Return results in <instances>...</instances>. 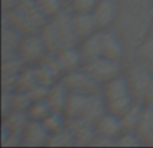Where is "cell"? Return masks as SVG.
Instances as JSON below:
<instances>
[{
  "label": "cell",
  "instance_id": "obj_1",
  "mask_svg": "<svg viewBox=\"0 0 153 148\" xmlns=\"http://www.w3.org/2000/svg\"><path fill=\"white\" fill-rule=\"evenodd\" d=\"M120 12L113 28L126 43L129 55L146 38L153 20V0H118Z\"/></svg>",
  "mask_w": 153,
  "mask_h": 148
},
{
  "label": "cell",
  "instance_id": "obj_2",
  "mask_svg": "<svg viewBox=\"0 0 153 148\" xmlns=\"http://www.w3.org/2000/svg\"><path fill=\"white\" fill-rule=\"evenodd\" d=\"M47 20L36 0H22L13 8L3 11V23L11 24L23 35L40 32Z\"/></svg>",
  "mask_w": 153,
  "mask_h": 148
},
{
  "label": "cell",
  "instance_id": "obj_3",
  "mask_svg": "<svg viewBox=\"0 0 153 148\" xmlns=\"http://www.w3.org/2000/svg\"><path fill=\"white\" fill-rule=\"evenodd\" d=\"M106 112L108 109H106L105 100L102 97V93L100 92L94 94L70 93L63 113L66 114L67 120L79 119L95 125Z\"/></svg>",
  "mask_w": 153,
  "mask_h": 148
},
{
  "label": "cell",
  "instance_id": "obj_4",
  "mask_svg": "<svg viewBox=\"0 0 153 148\" xmlns=\"http://www.w3.org/2000/svg\"><path fill=\"white\" fill-rule=\"evenodd\" d=\"M101 93L105 100L108 112L117 114V116H122L137 101L133 96V92L124 73L103 84Z\"/></svg>",
  "mask_w": 153,
  "mask_h": 148
},
{
  "label": "cell",
  "instance_id": "obj_5",
  "mask_svg": "<svg viewBox=\"0 0 153 148\" xmlns=\"http://www.w3.org/2000/svg\"><path fill=\"white\" fill-rule=\"evenodd\" d=\"M124 75L136 100L143 101L144 96L153 86V74L148 64L136 57H129L124 64Z\"/></svg>",
  "mask_w": 153,
  "mask_h": 148
},
{
  "label": "cell",
  "instance_id": "obj_6",
  "mask_svg": "<svg viewBox=\"0 0 153 148\" xmlns=\"http://www.w3.org/2000/svg\"><path fill=\"white\" fill-rule=\"evenodd\" d=\"M30 123L27 112L12 111L1 116V144L4 147L22 146V136Z\"/></svg>",
  "mask_w": 153,
  "mask_h": 148
},
{
  "label": "cell",
  "instance_id": "obj_7",
  "mask_svg": "<svg viewBox=\"0 0 153 148\" xmlns=\"http://www.w3.org/2000/svg\"><path fill=\"white\" fill-rule=\"evenodd\" d=\"M124 64L125 62L113 61V59H109L106 57H100V58H95L93 61L85 62L82 67L98 84L103 85L124 73Z\"/></svg>",
  "mask_w": 153,
  "mask_h": 148
},
{
  "label": "cell",
  "instance_id": "obj_8",
  "mask_svg": "<svg viewBox=\"0 0 153 148\" xmlns=\"http://www.w3.org/2000/svg\"><path fill=\"white\" fill-rule=\"evenodd\" d=\"M63 82L70 93L76 94H94L100 93L102 89V85L98 84L83 67L74 72L66 73L63 75Z\"/></svg>",
  "mask_w": 153,
  "mask_h": 148
},
{
  "label": "cell",
  "instance_id": "obj_9",
  "mask_svg": "<svg viewBox=\"0 0 153 148\" xmlns=\"http://www.w3.org/2000/svg\"><path fill=\"white\" fill-rule=\"evenodd\" d=\"M35 69V74L39 85L46 87H51L54 84L63 78V70L56 59L55 54L47 53L38 64L32 65Z\"/></svg>",
  "mask_w": 153,
  "mask_h": 148
},
{
  "label": "cell",
  "instance_id": "obj_10",
  "mask_svg": "<svg viewBox=\"0 0 153 148\" xmlns=\"http://www.w3.org/2000/svg\"><path fill=\"white\" fill-rule=\"evenodd\" d=\"M47 49L39 32L36 34H26L22 38L19 45L18 54L26 65H35L47 54Z\"/></svg>",
  "mask_w": 153,
  "mask_h": 148
},
{
  "label": "cell",
  "instance_id": "obj_11",
  "mask_svg": "<svg viewBox=\"0 0 153 148\" xmlns=\"http://www.w3.org/2000/svg\"><path fill=\"white\" fill-rule=\"evenodd\" d=\"M102 31V57L113 61L125 62L129 58V50L122 37L114 28L101 30Z\"/></svg>",
  "mask_w": 153,
  "mask_h": 148
},
{
  "label": "cell",
  "instance_id": "obj_12",
  "mask_svg": "<svg viewBox=\"0 0 153 148\" xmlns=\"http://www.w3.org/2000/svg\"><path fill=\"white\" fill-rule=\"evenodd\" d=\"M120 12L118 0H98L93 15H94L100 30L113 28Z\"/></svg>",
  "mask_w": 153,
  "mask_h": 148
},
{
  "label": "cell",
  "instance_id": "obj_13",
  "mask_svg": "<svg viewBox=\"0 0 153 148\" xmlns=\"http://www.w3.org/2000/svg\"><path fill=\"white\" fill-rule=\"evenodd\" d=\"M67 128L70 129L75 141V147H86L91 146L94 138L97 136L95 125L86 123L79 119L67 120Z\"/></svg>",
  "mask_w": 153,
  "mask_h": 148
},
{
  "label": "cell",
  "instance_id": "obj_14",
  "mask_svg": "<svg viewBox=\"0 0 153 148\" xmlns=\"http://www.w3.org/2000/svg\"><path fill=\"white\" fill-rule=\"evenodd\" d=\"M50 133L42 121L30 120L22 136V146L24 147H47Z\"/></svg>",
  "mask_w": 153,
  "mask_h": 148
},
{
  "label": "cell",
  "instance_id": "obj_15",
  "mask_svg": "<svg viewBox=\"0 0 153 148\" xmlns=\"http://www.w3.org/2000/svg\"><path fill=\"white\" fill-rule=\"evenodd\" d=\"M55 55H56V59H58L59 65H61L62 70H63V74L81 69L85 64L83 57H82L78 45L62 49Z\"/></svg>",
  "mask_w": 153,
  "mask_h": 148
},
{
  "label": "cell",
  "instance_id": "obj_16",
  "mask_svg": "<svg viewBox=\"0 0 153 148\" xmlns=\"http://www.w3.org/2000/svg\"><path fill=\"white\" fill-rule=\"evenodd\" d=\"M95 132H97V135L106 136V138L117 140V138L124 132L120 116L110 113V112H106L95 124Z\"/></svg>",
  "mask_w": 153,
  "mask_h": 148
},
{
  "label": "cell",
  "instance_id": "obj_17",
  "mask_svg": "<svg viewBox=\"0 0 153 148\" xmlns=\"http://www.w3.org/2000/svg\"><path fill=\"white\" fill-rule=\"evenodd\" d=\"M22 34L19 30L12 27L11 24L3 23L1 28V57L12 55V54H18L19 45L22 42Z\"/></svg>",
  "mask_w": 153,
  "mask_h": 148
},
{
  "label": "cell",
  "instance_id": "obj_18",
  "mask_svg": "<svg viewBox=\"0 0 153 148\" xmlns=\"http://www.w3.org/2000/svg\"><path fill=\"white\" fill-rule=\"evenodd\" d=\"M73 26L79 42L100 31V27L93 13H73Z\"/></svg>",
  "mask_w": 153,
  "mask_h": 148
},
{
  "label": "cell",
  "instance_id": "obj_19",
  "mask_svg": "<svg viewBox=\"0 0 153 148\" xmlns=\"http://www.w3.org/2000/svg\"><path fill=\"white\" fill-rule=\"evenodd\" d=\"M78 46L85 62L102 57V31L100 30L90 37L82 39Z\"/></svg>",
  "mask_w": 153,
  "mask_h": 148
},
{
  "label": "cell",
  "instance_id": "obj_20",
  "mask_svg": "<svg viewBox=\"0 0 153 148\" xmlns=\"http://www.w3.org/2000/svg\"><path fill=\"white\" fill-rule=\"evenodd\" d=\"M69 89L66 87L63 79L58 81L56 84H54L51 87H48V93H47V102L50 104L51 109L55 112H63L65 106H66L67 98H69Z\"/></svg>",
  "mask_w": 153,
  "mask_h": 148
},
{
  "label": "cell",
  "instance_id": "obj_21",
  "mask_svg": "<svg viewBox=\"0 0 153 148\" xmlns=\"http://www.w3.org/2000/svg\"><path fill=\"white\" fill-rule=\"evenodd\" d=\"M40 37H42L43 42L46 45V49L50 54H56L63 49V45H62V40L59 38L58 32H56L55 27H54L53 22L48 19L47 23L45 24L42 30H40Z\"/></svg>",
  "mask_w": 153,
  "mask_h": 148
},
{
  "label": "cell",
  "instance_id": "obj_22",
  "mask_svg": "<svg viewBox=\"0 0 153 148\" xmlns=\"http://www.w3.org/2000/svg\"><path fill=\"white\" fill-rule=\"evenodd\" d=\"M36 86H39L35 69L32 65H26L18 75L15 92H31Z\"/></svg>",
  "mask_w": 153,
  "mask_h": 148
},
{
  "label": "cell",
  "instance_id": "obj_23",
  "mask_svg": "<svg viewBox=\"0 0 153 148\" xmlns=\"http://www.w3.org/2000/svg\"><path fill=\"white\" fill-rule=\"evenodd\" d=\"M143 111H144V102L137 100L122 116H120L124 131L137 129V125H138V121H140L141 114H143Z\"/></svg>",
  "mask_w": 153,
  "mask_h": 148
},
{
  "label": "cell",
  "instance_id": "obj_24",
  "mask_svg": "<svg viewBox=\"0 0 153 148\" xmlns=\"http://www.w3.org/2000/svg\"><path fill=\"white\" fill-rule=\"evenodd\" d=\"M24 66L26 64L19 54L1 57V77H18Z\"/></svg>",
  "mask_w": 153,
  "mask_h": 148
},
{
  "label": "cell",
  "instance_id": "obj_25",
  "mask_svg": "<svg viewBox=\"0 0 153 148\" xmlns=\"http://www.w3.org/2000/svg\"><path fill=\"white\" fill-rule=\"evenodd\" d=\"M136 132L143 138V140L145 141V146H146V140H148L149 136L153 132V108L144 105V111L140 117V121H138Z\"/></svg>",
  "mask_w": 153,
  "mask_h": 148
},
{
  "label": "cell",
  "instance_id": "obj_26",
  "mask_svg": "<svg viewBox=\"0 0 153 148\" xmlns=\"http://www.w3.org/2000/svg\"><path fill=\"white\" fill-rule=\"evenodd\" d=\"M51 112H53V109H51L50 104L47 102L46 98L34 101V102L31 104V106L27 109L28 119L34 120V121H43Z\"/></svg>",
  "mask_w": 153,
  "mask_h": 148
},
{
  "label": "cell",
  "instance_id": "obj_27",
  "mask_svg": "<svg viewBox=\"0 0 153 148\" xmlns=\"http://www.w3.org/2000/svg\"><path fill=\"white\" fill-rule=\"evenodd\" d=\"M47 147H75V141L67 125L58 132H54L48 138Z\"/></svg>",
  "mask_w": 153,
  "mask_h": 148
},
{
  "label": "cell",
  "instance_id": "obj_28",
  "mask_svg": "<svg viewBox=\"0 0 153 148\" xmlns=\"http://www.w3.org/2000/svg\"><path fill=\"white\" fill-rule=\"evenodd\" d=\"M36 3L47 19H53L67 8V0H36Z\"/></svg>",
  "mask_w": 153,
  "mask_h": 148
},
{
  "label": "cell",
  "instance_id": "obj_29",
  "mask_svg": "<svg viewBox=\"0 0 153 148\" xmlns=\"http://www.w3.org/2000/svg\"><path fill=\"white\" fill-rule=\"evenodd\" d=\"M43 125L48 131V133H54L61 131L62 128H65L67 125V117L63 112H55L53 111L45 120H43Z\"/></svg>",
  "mask_w": 153,
  "mask_h": 148
},
{
  "label": "cell",
  "instance_id": "obj_30",
  "mask_svg": "<svg viewBox=\"0 0 153 148\" xmlns=\"http://www.w3.org/2000/svg\"><path fill=\"white\" fill-rule=\"evenodd\" d=\"M140 146H145V141L143 140V138L136 131H124L116 140V147H140Z\"/></svg>",
  "mask_w": 153,
  "mask_h": 148
},
{
  "label": "cell",
  "instance_id": "obj_31",
  "mask_svg": "<svg viewBox=\"0 0 153 148\" xmlns=\"http://www.w3.org/2000/svg\"><path fill=\"white\" fill-rule=\"evenodd\" d=\"M129 57H136L145 62L153 61V37H146Z\"/></svg>",
  "mask_w": 153,
  "mask_h": 148
},
{
  "label": "cell",
  "instance_id": "obj_32",
  "mask_svg": "<svg viewBox=\"0 0 153 148\" xmlns=\"http://www.w3.org/2000/svg\"><path fill=\"white\" fill-rule=\"evenodd\" d=\"M98 0H67V8L73 13H91Z\"/></svg>",
  "mask_w": 153,
  "mask_h": 148
},
{
  "label": "cell",
  "instance_id": "obj_33",
  "mask_svg": "<svg viewBox=\"0 0 153 148\" xmlns=\"http://www.w3.org/2000/svg\"><path fill=\"white\" fill-rule=\"evenodd\" d=\"M34 102L31 92H15L13 93V111L27 112Z\"/></svg>",
  "mask_w": 153,
  "mask_h": 148
},
{
  "label": "cell",
  "instance_id": "obj_34",
  "mask_svg": "<svg viewBox=\"0 0 153 148\" xmlns=\"http://www.w3.org/2000/svg\"><path fill=\"white\" fill-rule=\"evenodd\" d=\"M13 93L1 90V116L13 111Z\"/></svg>",
  "mask_w": 153,
  "mask_h": 148
},
{
  "label": "cell",
  "instance_id": "obj_35",
  "mask_svg": "<svg viewBox=\"0 0 153 148\" xmlns=\"http://www.w3.org/2000/svg\"><path fill=\"white\" fill-rule=\"evenodd\" d=\"M93 147H116V140L114 139H110V138H106V136H101V135H97L94 138L91 143Z\"/></svg>",
  "mask_w": 153,
  "mask_h": 148
},
{
  "label": "cell",
  "instance_id": "obj_36",
  "mask_svg": "<svg viewBox=\"0 0 153 148\" xmlns=\"http://www.w3.org/2000/svg\"><path fill=\"white\" fill-rule=\"evenodd\" d=\"M143 102H144V105H145V106L153 108V86L148 90V93H146V94L144 96Z\"/></svg>",
  "mask_w": 153,
  "mask_h": 148
},
{
  "label": "cell",
  "instance_id": "obj_37",
  "mask_svg": "<svg viewBox=\"0 0 153 148\" xmlns=\"http://www.w3.org/2000/svg\"><path fill=\"white\" fill-rule=\"evenodd\" d=\"M22 0H1V7L3 11H8L11 8H13L15 5H18Z\"/></svg>",
  "mask_w": 153,
  "mask_h": 148
},
{
  "label": "cell",
  "instance_id": "obj_38",
  "mask_svg": "<svg viewBox=\"0 0 153 148\" xmlns=\"http://www.w3.org/2000/svg\"><path fill=\"white\" fill-rule=\"evenodd\" d=\"M146 146H153V132H152V135L149 136L148 140H146Z\"/></svg>",
  "mask_w": 153,
  "mask_h": 148
},
{
  "label": "cell",
  "instance_id": "obj_39",
  "mask_svg": "<svg viewBox=\"0 0 153 148\" xmlns=\"http://www.w3.org/2000/svg\"><path fill=\"white\" fill-rule=\"evenodd\" d=\"M146 64H148L149 69H151V72H152V74H153V61H148Z\"/></svg>",
  "mask_w": 153,
  "mask_h": 148
}]
</instances>
